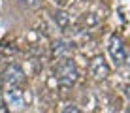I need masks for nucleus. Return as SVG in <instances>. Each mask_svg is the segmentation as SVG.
<instances>
[{"instance_id":"5","label":"nucleus","mask_w":130,"mask_h":113,"mask_svg":"<svg viewBox=\"0 0 130 113\" xmlns=\"http://www.w3.org/2000/svg\"><path fill=\"white\" fill-rule=\"evenodd\" d=\"M89 70H91V75H92L94 79L102 81V79H107V75H109L111 68H109V64L106 62V58L102 57V55H96V57L91 58Z\"/></svg>"},{"instance_id":"12","label":"nucleus","mask_w":130,"mask_h":113,"mask_svg":"<svg viewBox=\"0 0 130 113\" xmlns=\"http://www.w3.org/2000/svg\"><path fill=\"white\" fill-rule=\"evenodd\" d=\"M0 113H11L10 106H8L6 102H0Z\"/></svg>"},{"instance_id":"4","label":"nucleus","mask_w":130,"mask_h":113,"mask_svg":"<svg viewBox=\"0 0 130 113\" xmlns=\"http://www.w3.org/2000/svg\"><path fill=\"white\" fill-rule=\"evenodd\" d=\"M4 102L15 109H21L25 106V90L23 87H15V85H8V89L4 90Z\"/></svg>"},{"instance_id":"9","label":"nucleus","mask_w":130,"mask_h":113,"mask_svg":"<svg viewBox=\"0 0 130 113\" xmlns=\"http://www.w3.org/2000/svg\"><path fill=\"white\" fill-rule=\"evenodd\" d=\"M17 53V47L13 43H8V42H4V43H0V55H4V57H13Z\"/></svg>"},{"instance_id":"8","label":"nucleus","mask_w":130,"mask_h":113,"mask_svg":"<svg viewBox=\"0 0 130 113\" xmlns=\"http://www.w3.org/2000/svg\"><path fill=\"white\" fill-rule=\"evenodd\" d=\"M79 23L83 26H87V28H92V26H96L100 23V15H96V13H83Z\"/></svg>"},{"instance_id":"15","label":"nucleus","mask_w":130,"mask_h":113,"mask_svg":"<svg viewBox=\"0 0 130 113\" xmlns=\"http://www.w3.org/2000/svg\"><path fill=\"white\" fill-rule=\"evenodd\" d=\"M2 87H4V81H2V77H0V94H2V90H4Z\"/></svg>"},{"instance_id":"2","label":"nucleus","mask_w":130,"mask_h":113,"mask_svg":"<svg viewBox=\"0 0 130 113\" xmlns=\"http://www.w3.org/2000/svg\"><path fill=\"white\" fill-rule=\"evenodd\" d=\"M109 55L111 58L115 60V64L123 66V64H130V53L126 49V45H124V42L119 38L117 34H111L109 38Z\"/></svg>"},{"instance_id":"7","label":"nucleus","mask_w":130,"mask_h":113,"mask_svg":"<svg viewBox=\"0 0 130 113\" xmlns=\"http://www.w3.org/2000/svg\"><path fill=\"white\" fill-rule=\"evenodd\" d=\"M53 21L57 23L60 30H68L70 28V15L64 10H55L53 11Z\"/></svg>"},{"instance_id":"16","label":"nucleus","mask_w":130,"mask_h":113,"mask_svg":"<svg viewBox=\"0 0 130 113\" xmlns=\"http://www.w3.org/2000/svg\"><path fill=\"white\" fill-rule=\"evenodd\" d=\"M126 113H130V107H128V109H126Z\"/></svg>"},{"instance_id":"13","label":"nucleus","mask_w":130,"mask_h":113,"mask_svg":"<svg viewBox=\"0 0 130 113\" xmlns=\"http://www.w3.org/2000/svg\"><path fill=\"white\" fill-rule=\"evenodd\" d=\"M53 2H55L59 8H66V6L70 4V0H53Z\"/></svg>"},{"instance_id":"14","label":"nucleus","mask_w":130,"mask_h":113,"mask_svg":"<svg viewBox=\"0 0 130 113\" xmlns=\"http://www.w3.org/2000/svg\"><path fill=\"white\" fill-rule=\"evenodd\" d=\"M123 92H124V96L130 100V85H124V87H123Z\"/></svg>"},{"instance_id":"1","label":"nucleus","mask_w":130,"mask_h":113,"mask_svg":"<svg viewBox=\"0 0 130 113\" xmlns=\"http://www.w3.org/2000/svg\"><path fill=\"white\" fill-rule=\"evenodd\" d=\"M55 77H57V85L62 89V90H68L75 85L77 81V66L72 58H62V60H57V66H55Z\"/></svg>"},{"instance_id":"3","label":"nucleus","mask_w":130,"mask_h":113,"mask_svg":"<svg viewBox=\"0 0 130 113\" xmlns=\"http://www.w3.org/2000/svg\"><path fill=\"white\" fill-rule=\"evenodd\" d=\"M2 81L6 85H15V87H23L25 83V72L21 70L19 64L15 62H10L2 72Z\"/></svg>"},{"instance_id":"6","label":"nucleus","mask_w":130,"mask_h":113,"mask_svg":"<svg viewBox=\"0 0 130 113\" xmlns=\"http://www.w3.org/2000/svg\"><path fill=\"white\" fill-rule=\"evenodd\" d=\"M74 53V45L66 40H55L51 45V57L55 60H62V58H72Z\"/></svg>"},{"instance_id":"10","label":"nucleus","mask_w":130,"mask_h":113,"mask_svg":"<svg viewBox=\"0 0 130 113\" xmlns=\"http://www.w3.org/2000/svg\"><path fill=\"white\" fill-rule=\"evenodd\" d=\"M17 2H21L26 8H38L40 6V0H17Z\"/></svg>"},{"instance_id":"11","label":"nucleus","mask_w":130,"mask_h":113,"mask_svg":"<svg viewBox=\"0 0 130 113\" xmlns=\"http://www.w3.org/2000/svg\"><path fill=\"white\" fill-rule=\"evenodd\" d=\"M62 113H81V111H79V107H77V106H66Z\"/></svg>"}]
</instances>
